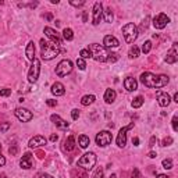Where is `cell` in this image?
<instances>
[{
  "mask_svg": "<svg viewBox=\"0 0 178 178\" xmlns=\"http://www.w3.org/2000/svg\"><path fill=\"white\" fill-rule=\"evenodd\" d=\"M128 56H130L131 59H136V57H138V56H139V47H138V46L134 45L130 49V51H128Z\"/></svg>",
  "mask_w": 178,
  "mask_h": 178,
  "instance_id": "cell-30",
  "label": "cell"
},
{
  "mask_svg": "<svg viewBox=\"0 0 178 178\" xmlns=\"http://www.w3.org/2000/svg\"><path fill=\"white\" fill-rule=\"evenodd\" d=\"M43 32H45V35H46V36H47L53 43H56V45L60 46V47L63 46V40H61V38H60V35H59L57 31H55L53 28H50V27H46Z\"/></svg>",
  "mask_w": 178,
  "mask_h": 178,
  "instance_id": "cell-10",
  "label": "cell"
},
{
  "mask_svg": "<svg viewBox=\"0 0 178 178\" xmlns=\"http://www.w3.org/2000/svg\"><path fill=\"white\" fill-rule=\"evenodd\" d=\"M124 88H125L128 92H134L138 89V82H136V79L132 78V77H127V78L124 79Z\"/></svg>",
  "mask_w": 178,
  "mask_h": 178,
  "instance_id": "cell-19",
  "label": "cell"
},
{
  "mask_svg": "<svg viewBox=\"0 0 178 178\" xmlns=\"http://www.w3.org/2000/svg\"><path fill=\"white\" fill-rule=\"evenodd\" d=\"M46 143H47V139L45 136L36 135L29 141V148H40V146H45Z\"/></svg>",
  "mask_w": 178,
  "mask_h": 178,
  "instance_id": "cell-16",
  "label": "cell"
},
{
  "mask_svg": "<svg viewBox=\"0 0 178 178\" xmlns=\"http://www.w3.org/2000/svg\"><path fill=\"white\" fill-rule=\"evenodd\" d=\"M70 4H71V6H75V7H79V6H84L85 2L84 0H79V2H70Z\"/></svg>",
  "mask_w": 178,
  "mask_h": 178,
  "instance_id": "cell-44",
  "label": "cell"
},
{
  "mask_svg": "<svg viewBox=\"0 0 178 178\" xmlns=\"http://www.w3.org/2000/svg\"><path fill=\"white\" fill-rule=\"evenodd\" d=\"M157 178H170V177H167L166 174H159V175H157Z\"/></svg>",
  "mask_w": 178,
  "mask_h": 178,
  "instance_id": "cell-54",
  "label": "cell"
},
{
  "mask_svg": "<svg viewBox=\"0 0 178 178\" xmlns=\"http://www.w3.org/2000/svg\"><path fill=\"white\" fill-rule=\"evenodd\" d=\"M103 18V7L100 2H96L93 4V17H92V24L93 25H99L100 20Z\"/></svg>",
  "mask_w": 178,
  "mask_h": 178,
  "instance_id": "cell-13",
  "label": "cell"
},
{
  "mask_svg": "<svg viewBox=\"0 0 178 178\" xmlns=\"http://www.w3.org/2000/svg\"><path fill=\"white\" fill-rule=\"evenodd\" d=\"M156 96H157V103H159L161 107H167L171 102V97H170L169 93L166 92H161V91H157L156 92Z\"/></svg>",
  "mask_w": 178,
  "mask_h": 178,
  "instance_id": "cell-15",
  "label": "cell"
},
{
  "mask_svg": "<svg viewBox=\"0 0 178 178\" xmlns=\"http://www.w3.org/2000/svg\"><path fill=\"white\" fill-rule=\"evenodd\" d=\"M156 142H157L156 136H152V138H150V142H149V146H150V148H153V146H154V143H156Z\"/></svg>",
  "mask_w": 178,
  "mask_h": 178,
  "instance_id": "cell-48",
  "label": "cell"
},
{
  "mask_svg": "<svg viewBox=\"0 0 178 178\" xmlns=\"http://www.w3.org/2000/svg\"><path fill=\"white\" fill-rule=\"evenodd\" d=\"M120 46V42L116 36L113 35H106L104 39H103V47L106 49H114V47H118Z\"/></svg>",
  "mask_w": 178,
  "mask_h": 178,
  "instance_id": "cell-14",
  "label": "cell"
},
{
  "mask_svg": "<svg viewBox=\"0 0 178 178\" xmlns=\"http://www.w3.org/2000/svg\"><path fill=\"white\" fill-rule=\"evenodd\" d=\"M156 156H157L156 152H149V157H150V159H154Z\"/></svg>",
  "mask_w": 178,
  "mask_h": 178,
  "instance_id": "cell-50",
  "label": "cell"
},
{
  "mask_svg": "<svg viewBox=\"0 0 178 178\" xmlns=\"http://www.w3.org/2000/svg\"><path fill=\"white\" fill-rule=\"evenodd\" d=\"M178 60V53H177V43L172 45V47L167 51V56H166V61L169 64H174L175 61Z\"/></svg>",
  "mask_w": 178,
  "mask_h": 178,
  "instance_id": "cell-18",
  "label": "cell"
},
{
  "mask_svg": "<svg viewBox=\"0 0 178 178\" xmlns=\"http://www.w3.org/2000/svg\"><path fill=\"white\" fill-rule=\"evenodd\" d=\"M9 128H10V123H4L3 125H0V131H2V132H6Z\"/></svg>",
  "mask_w": 178,
  "mask_h": 178,
  "instance_id": "cell-45",
  "label": "cell"
},
{
  "mask_svg": "<svg viewBox=\"0 0 178 178\" xmlns=\"http://www.w3.org/2000/svg\"><path fill=\"white\" fill-rule=\"evenodd\" d=\"M25 56L28 57V60L33 61L35 59V43L33 42H28L27 49H25Z\"/></svg>",
  "mask_w": 178,
  "mask_h": 178,
  "instance_id": "cell-22",
  "label": "cell"
},
{
  "mask_svg": "<svg viewBox=\"0 0 178 178\" xmlns=\"http://www.w3.org/2000/svg\"><path fill=\"white\" fill-rule=\"evenodd\" d=\"M169 22H170L169 17H167L164 13H160V14H157L153 18V27L156 28V29H163V28L167 27Z\"/></svg>",
  "mask_w": 178,
  "mask_h": 178,
  "instance_id": "cell-11",
  "label": "cell"
},
{
  "mask_svg": "<svg viewBox=\"0 0 178 178\" xmlns=\"http://www.w3.org/2000/svg\"><path fill=\"white\" fill-rule=\"evenodd\" d=\"M96 145L100 146V148H104V146L110 145L113 141V135L112 132H109V131H100L99 134L96 135Z\"/></svg>",
  "mask_w": 178,
  "mask_h": 178,
  "instance_id": "cell-7",
  "label": "cell"
},
{
  "mask_svg": "<svg viewBox=\"0 0 178 178\" xmlns=\"http://www.w3.org/2000/svg\"><path fill=\"white\" fill-rule=\"evenodd\" d=\"M141 82L148 88H163L169 84V77L167 75H154L152 73H142L139 77Z\"/></svg>",
  "mask_w": 178,
  "mask_h": 178,
  "instance_id": "cell-1",
  "label": "cell"
},
{
  "mask_svg": "<svg viewBox=\"0 0 178 178\" xmlns=\"http://www.w3.org/2000/svg\"><path fill=\"white\" fill-rule=\"evenodd\" d=\"M103 18L106 22H113V11L112 9H106V11H103Z\"/></svg>",
  "mask_w": 178,
  "mask_h": 178,
  "instance_id": "cell-27",
  "label": "cell"
},
{
  "mask_svg": "<svg viewBox=\"0 0 178 178\" xmlns=\"http://www.w3.org/2000/svg\"><path fill=\"white\" fill-rule=\"evenodd\" d=\"M9 153L11 154V156H17V153H18V145H17V143H13L9 148Z\"/></svg>",
  "mask_w": 178,
  "mask_h": 178,
  "instance_id": "cell-33",
  "label": "cell"
},
{
  "mask_svg": "<svg viewBox=\"0 0 178 178\" xmlns=\"http://www.w3.org/2000/svg\"><path fill=\"white\" fill-rule=\"evenodd\" d=\"M11 95V89H9V88H4V89H0V96H10Z\"/></svg>",
  "mask_w": 178,
  "mask_h": 178,
  "instance_id": "cell-38",
  "label": "cell"
},
{
  "mask_svg": "<svg viewBox=\"0 0 178 178\" xmlns=\"http://www.w3.org/2000/svg\"><path fill=\"white\" fill-rule=\"evenodd\" d=\"M95 99H96V97H95L93 95H85V96L81 99V104L82 106H89L95 102Z\"/></svg>",
  "mask_w": 178,
  "mask_h": 178,
  "instance_id": "cell-26",
  "label": "cell"
},
{
  "mask_svg": "<svg viewBox=\"0 0 178 178\" xmlns=\"http://www.w3.org/2000/svg\"><path fill=\"white\" fill-rule=\"evenodd\" d=\"M51 93L56 95V96H61V95L66 93V88L61 82H55L51 85Z\"/></svg>",
  "mask_w": 178,
  "mask_h": 178,
  "instance_id": "cell-20",
  "label": "cell"
},
{
  "mask_svg": "<svg viewBox=\"0 0 178 178\" xmlns=\"http://www.w3.org/2000/svg\"><path fill=\"white\" fill-rule=\"evenodd\" d=\"M63 38L66 40H73L74 39V32L71 28H66V29L63 31Z\"/></svg>",
  "mask_w": 178,
  "mask_h": 178,
  "instance_id": "cell-28",
  "label": "cell"
},
{
  "mask_svg": "<svg viewBox=\"0 0 178 178\" xmlns=\"http://www.w3.org/2000/svg\"><path fill=\"white\" fill-rule=\"evenodd\" d=\"M131 104H132L134 109H139V107L143 104V97H142V96H136L135 99L132 100V103H131Z\"/></svg>",
  "mask_w": 178,
  "mask_h": 178,
  "instance_id": "cell-29",
  "label": "cell"
},
{
  "mask_svg": "<svg viewBox=\"0 0 178 178\" xmlns=\"http://www.w3.org/2000/svg\"><path fill=\"white\" fill-rule=\"evenodd\" d=\"M51 18H53V15H51L50 13H49V14H46V20H47V21H50Z\"/></svg>",
  "mask_w": 178,
  "mask_h": 178,
  "instance_id": "cell-53",
  "label": "cell"
},
{
  "mask_svg": "<svg viewBox=\"0 0 178 178\" xmlns=\"http://www.w3.org/2000/svg\"><path fill=\"white\" fill-rule=\"evenodd\" d=\"M50 120H51V123H55V125L57 128H60V130H67V128H68V125H70L67 121H64L63 118H61L60 116H57V114H51L50 116Z\"/></svg>",
  "mask_w": 178,
  "mask_h": 178,
  "instance_id": "cell-17",
  "label": "cell"
},
{
  "mask_svg": "<svg viewBox=\"0 0 178 178\" xmlns=\"http://www.w3.org/2000/svg\"><path fill=\"white\" fill-rule=\"evenodd\" d=\"M46 104H47V106H50V107H56V106H57V100L47 99V100H46Z\"/></svg>",
  "mask_w": 178,
  "mask_h": 178,
  "instance_id": "cell-42",
  "label": "cell"
},
{
  "mask_svg": "<svg viewBox=\"0 0 178 178\" xmlns=\"http://www.w3.org/2000/svg\"><path fill=\"white\" fill-rule=\"evenodd\" d=\"M57 139H59V135H57V134H51V135H50V141H51V142H56Z\"/></svg>",
  "mask_w": 178,
  "mask_h": 178,
  "instance_id": "cell-49",
  "label": "cell"
},
{
  "mask_svg": "<svg viewBox=\"0 0 178 178\" xmlns=\"http://www.w3.org/2000/svg\"><path fill=\"white\" fill-rule=\"evenodd\" d=\"M109 178H117V175H116V174H112Z\"/></svg>",
  "mask_w": 178,
  "mask_h": 178,
  "instance_id": "cell-55",
  "label": "cell"
},
{
  "mask_svg": "<svg viewBox=\"0 0 178 178\" xmlns=\"http://www.w3.org/2000/svg\"><path fill=\"white\" fill-rule=\"evenodd\" d=\"M77 66H78V68L82 70V71L86 68V63H85V60H84V59H81V57L77 60Z\"/></svg>",
  "mask_w": 178,
  "mask_h": 178,
  "instance_id": "cell-35",
  "label": "cell"
},
{
  "mask_svg": "<svg viewBox=\"0 0 178 178\" xmlns=\"http://www.w3.org/2000/svg\"><path fill=\"white\" fill-rule=\"evenodd\" d=\"M64 149H66L67 152H73L74 149H75V138H74V135H70L68 138L64 141Z\"/></svg>",
  "mask_w": 178,
  "mask_h": 178,
  "instance_id": "cell-23",
  "label": "cell"
},
{
  "mask_svg": "<svg viewBox=\"0 0 178 178\" xmlns=\"http://www.w3.org/2000/svg\"><path fill=\"white\" fill-rule=\"evenodd\" d=\"M117 60H118L117 53H109V59H107V61H110V63H116Z\"/></svg>",
  "mask_w": 178,
  "mask_h": 178,
  "instance_id": "cell-37",
  "label": "cell"
},
{
  "mask_svg": "<svg viewBox=\"0 0 178 178\" xmlns=\"http://www.w3.org/2000/svg\"><path fill=\"white\" fill-rule=\"evenodd\" d=\"M14 114H15V117L18 118L20 121H22V123H28V121H31V120H32V117H33L32 112H29L28 109H24V107H18V109H15Z\"/></svg>",
  "mask_w": 178,
  "mask_h": 178,
  "instance_id": "cell-12",
  "label": "cell"
},
{
  "mask_svg": "<svg viewBox=\"0 0 178 178\" xmlns=\"http://www.w3.org/2000/svg\"><path fill=\"white\" fill-rule=\"evenodd\" d=\"M71 117H73V120H78V118H79V110L74 109L73 112H71Z\"/></svg>",
  "mask_w": 178,
  "mask_h": 178,
  "instance_id": "cell-41",
  "label": "cell"
},
{
  "mask_svg": "<svg viewBox=\"0 0 178 178\" xmlns=\"http://www.w3.org/2000/svg\"><path fill=\"white\" fill-rule=\"evenodd\" d=\"M60 53V46L53 42H47L45 39H40V56L43 60H51Z\"/></svg>",
  "mask_w": 178,
  "mask_h": 178,
  "instance_id": "cell-2",
  "label": "cell"
},
{
  "mask_svg": "<svg viewBox=\"0 0 178 178\" xmlns=\"http://www.w3.org/2000/svg\"><path fill=\"white\" fill-rule=\"evenodd\" d=\"M172 130L178 131V117H177V116L172 117Z\"/></svg>",
  "mask_w": 178,
  "mask_h": 178,
  "instance_id": "cell-40",
  "label": "cell"
},
{
  "mask_svg": "<svg viewBox=\"0 0 178 178\" xmlns=\"http://www.w3.org/2000/svg\"><path fill=\"white\" fill-rule=\"evenodd\" d=\"M132 127H134V123H131L130 125H127V127H124L120 130V132H118V135H117V146L118 148H124V146L127 145V132Z\"/></svg>",
  "mask_w": 178,
  "mask_h": 178,
  "instance_id": "cell-9",
  "label": "cell"
},
{
  "mask_svg": "<svg viewBox=\"0 0 178 178\" xmlns=\"http://www.w3.org/2000/svg\"><path fill=\"white\" fill-rule=\"evenodd\" d=\"M172 143V138L171 136H167V138L163 139V142H161V146H169Z\"/></svg>",
  "mask_w": 178,
  "mask_h": 178,
  "instance_id": "cell-39",
  "label": "cell"
},
{
  "mask_svg": "<svg viewBox=\"0 0 178 178\" xmlns=\"http://www.w3.org/2000/svg\"><path fill=\"white\" fill-rule=\"evenodd\" d=\"M4 164H6V159H4V156L2 154V145H0V167H3Z\"/></svg>",
  "mask_w": 178,
  "mask_h": 178,
  "instance_id": "cell-43",
  "label": "cell"
},
{
  "mask_svg": "<svg viewBox=\"0 0 178 178\" xmlns=\"http://www.w3.org/2000/svg\"><path fill=\"white\" fill-rule=\"evenodd\" d=\"M172 100L178 103V93H177V92H175V93H174V96H172Z\"/></svg>",
  "mask_w": 178,
  "mask_h": 178,
  "instance_id": "cell-52",
  "label": "cell"
},
{
  "mask_svg": "<svg viewBox=\"0 0 178 178\" xmlns=\"http://www.w3.org/2000/svg\"><path fill=\"white\" fill-rule=\"evenodd\" d=\"M116 96H117V93H116L114 89H106L104 92V102L106 103H113L116 100Z\"/></svg>",
  "mask_w": 178,
  "mask_h": 178,
  "instance_id": "cell-24",
  "label": "cell"
},
{
  "mask_svg": "<svg viewBox=\"0 0 178 178\" xmlns=\"http://www.w3.org/2000/svg\"><path fill=\"white\" fill-rule=\"evenodd\" d=\"M123 35H124V38H125V42L132 43L134 40L138 38V28H136V25L132 24V22L124 25L123 27Z\"/></svg>",
  "mask_w": 178,
  "mask_h": 178,
  "instance_id": "cell-5",
  "label": "cell"
},
{
  "mask_svg": "<svg viewBox=\"0 0 178 178\" xmlns=\"http://www.w3.org/2000/svg\"><path fill=\"white\" fill-rule=\"evenodd\" d=\"M0 178H6V174H2V175H0Z\"/></svg>",
  "mask_w": 178,
  "mask_h": 178,
  "instance_id": "cell-56",
  "label": "cell"
},
{
  "mask_svg": "<svg viewBox=\"0 0 178 178\" xmlns=\"http://www.w3.org/2000/svg\"><path fill=\"white\" fill-rule=\"evenodd\" d=\"M73 71V63L70 60H61L56 67V74L59 77H66Z\"/></svg>",
  "mask_w": 178,
  "mask_h": 178,
  "instance_id": "cell-8",
  "label": "cell"
},
{
  "mask_svg": "<svg viewBox=\"0 0 178 178\" xmlns=\"http://www.w3.org/2000/svg\"><path fill=\"white\" fill-rule=\"evenodd\" d=\"M88 50L91 51L92 57H93L96 61H99V63H104V61H107V59H109V51L106 50V47L97 45V43H92V45H89Z\"/></svg>",
  "mask_w": 178,
  "mask_h": 178,
  "instance_id": "cell-3",
  "label": "cell"
},
{
  "mask_svg": "<svg viewBox=\"0 0 178 178\" xmlns=\"http://www.w3.org/2000/svg\"><path fill=\"white\" fill-rule=\"evenodd\" d=\"M161 164H163V167L166 170H171L172 169V160L171 159H164Z\"/></svg>",
  "mask_w": 178,
  "mask_h": 178,
  "instance_id": "cell-34",
  "label": "cell"
},
{
  "mask_svg": "<svg viewBox=\"0 0 178 178\" xmlns=\"http://www.w3.org/2000/svg\"><path fill=\"white\" fill-rule=\"evenodd\" d=\"M92 178H103V169L102 167H97L96 171H95L93 175H92Z\"/></svg>",
  "mask_w": 178,
  "mask_h": 178,
  "instance_id": "cell-36",
  "label": "cell"
},
{
  "mask_svg": "<svg viewBox=\"0 0 178 178\" xmlns=\"http://www.w3.org/2000/svg\"><path fill=\"white\" fill-rule=\"evenodd\" d=\"M150 49H152V42H150V40H146V42L142 45V51H143L145 55L150 51Z\"/></svg>",
  "mask_w": 178,
  "mask_h": 178,
  "instance_id": "cell-32",
  "label": "cell"
},
{
  "mask_svg": "<svg viewBox=\"0 0 178 178\" xmlns=\"http://www.w3.org/2000/svg\"><path fill=\"white\" fill-rule=\"evenodd\" d=\"M35 178H55V177H51V175H49V174H45V172H39V174H36Z\"/></svg>",
  "mask_w": 178,
  "mask_h": 178,
  "instance_id": "cell-46",
  "label": "cell"
},
{
  "mask_svg": "<svg viewBox=\"0 0 178 178\" xmlns=\"http://www.w3.org/2000/svg\"><path fill=\"white\" fill-rule=\"evenodd\" d=\"M132 143H134L135 146H138V145H139V139H138V138H134V139H132Z\"/></svg>",
  "mask_w": 178,
  "mask_h": 178,
  "instance_id": "cell-51",
  "label": "cell"
},
{
  "mask_svg": "<svg viewBox=\"0 0 178 178\" xmlns=\"http://www.w3.org/2000/svg\"><path fill=\"white\" fill-rule=\"evenodd\" d=\"M139 177H141V175H139L138 169H134L132 172H131V178H139Z\"/></svg>",
  "mask_w": 178,
  "mask_h": 178,
  "instance_id": "cell-47",
  "label": "cell"
},
{
  "mask_svg": "<svg viewBox=\"0 0 178 178\" xmlns=\"http://www.w3.org/2000/svg\"><path fill=\"white\" fill-rule=\"evenodd\" d=\"M39 73H40V61L35 57L32 61V66L29 68V73H28V81L31 84H35L39 78Z\"/></svg>",
  "mask_w": 178,
  "mask_h": 178,
  "instance_id": "cell-6",
  "label": "cell"
},
{
  "mask_svg": "<svg viewBox=\"0 0 178 178\" xmlns=\"http://www.w3.org/2000/svg\"><path fill=\"white\" fill-rule=\"evenodd\" d=\"M79 56H81V59H84V60H86V59H91L92 57L91 51L88 50V49H82V50L79 51Z\"/></svg>",
  "mask_w": 178,
  "mask_h": 178,
  "instance_id": "cell-31",
  "label": "cell"
},
{
  "mask_svg": "<svg viewBox=\"0 0 178 178\" xmlns=\"http://www.w3.org/2000/svg\"><path fill=\"white\" fill-rule=\"evenodd\" d=\"M31 157H32V154H31L29 152H28V153H25L24 156H22L21 161H20V164H21V167H22V169L29 170L31 167H32V163H31Z\"/></svg>",
  "mask_w": 178,
  "mask_h": 178,
  "instance_id": "cell-21",
  "label": "cell"
},
{
  "mask_svg": "<svg viewBox=\"0 0 178 178\" xmlns=\"http://www.w3.org/2000/svg\"><path fill=\"white\" fill-rule=\"evenodd\" d=\"M78 143H79V146H81L82 149H86L88 146L91 145V139L88 138L86 135H81L78 138Z\"/></svg>",
  "mask_w": 178,
  "mask_h": 178,
  "instance_id": "cell-25",
  "label": "cell"
},
{
  "mask_svg": "<svg viewBox=\"0 0 178 178\" xmlns=\"http://www.w3.org/2000/svg\"><path fill=\"white\" fill-rule=\"evenodd\" d=\"M96 160H97V157H96V154H95L93 152H88V153H85L84 156L78 160V166L81 167V169L89 171V170H92L95 167Z\"/></svg>",
  "mask_w": 178,
  "mask_h": 178,
  "instance_id": "cell-4",
  "label": "cell"
}]
</instances>
